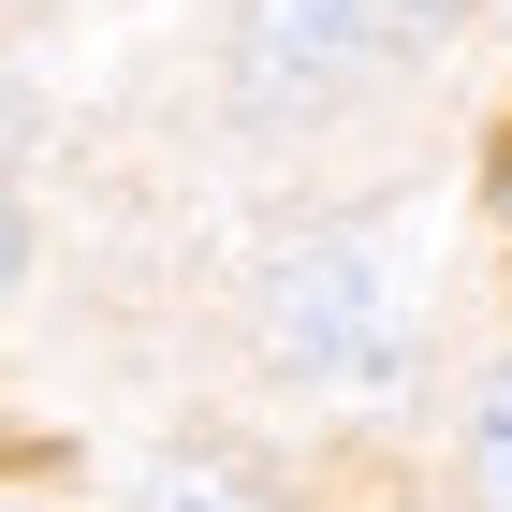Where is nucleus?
I'll use <instances>...</instances> for the list:
<instances>
[{"mask_svg":"<svg viewBox=\"0 0 512 512\" xmlns=\"http://www.w3.org/2000/svg\"><path fill=\"white\" fill-rule=\"evenodd\" d=\"M439 30V0H249V30H235V74L264 88V103H308V88L366 74L381 44Z\"/></svg>","mask_w":512,"mask_h":512,"instance_id":"f257e3e1","label":"nucleus"},{"mask_svg":"<svg viewBox=\"0 0 512 512\" xmlns=\"http://www.w3.org/2000/svg\"><path fill=\"white\" fill-rule=\"evenodd\" d=\"M147 512H264V498H235V483H220V469H176V483H161Z\"/></svg>","mask_w":512,"mask_h":512,"instance_id":"20e7f679","label":"nucleus"},{"mask_svg":"<svg viewBox=\"0 0 512 512\" xmlns=\"http://www.w3.org/2000/svg\"><path fill=\"white\" fill-rule=\"evenodd\" d=\"M469 469H483V512H512V366H498V395L469 425Z\"/></svg>","mask_w":512,"mask_h":512,"instance_id":"7ed1b4c3","label":"nucleus"},{"mask_svg":"<svg viewBox=\"0 0 512 512\" xmlns=\"http://www.w3.org/2000/svg\"><path fill=\"white\" fill-rule=\"evenodd\" d=\"M278 322H293V352H308L322 381H395V308L366 293V249H352V235L293 249V278H278Z\"/></svg>","mask_w":512,"mask_h":512,"instance_id":"f03ea898","label":"nucleus"}]
</instances>
